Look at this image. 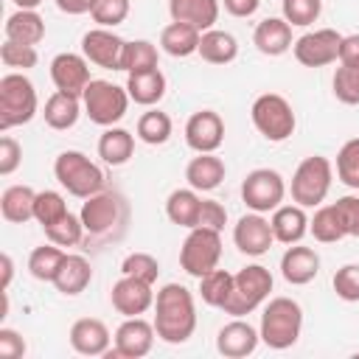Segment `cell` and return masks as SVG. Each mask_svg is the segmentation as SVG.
<instances>
[{"label":"cell","instance_id":"obj_1","mask_svg":"<svg viewBox=\"0 0 359 359\" xmlns=\"http://www.w3.org/2000/svg\"><path fill=\"white\" fill-rule=\"evenodd\" d=\"M154 331L168 345H182L196 331L194 294L182 283H165L154 294Z\"/></svg>","mask_w":359,"mask_h":359},{"label":"cell","instance_id":"obj_2","mask_svg":"<svg viewBox=\"0 0 359 359\" xmlns=\"http://www.w3.org/2000/svg\"><path fill=\"white\" fill-rule=\"evenodd\" d=\"M81 224H84V241H118L126 233L129 224V202L123 199V194L118 191H98L93 196L84 199L81 210Z\"/></svg>","mask_w":359,"mask_h":359},{"label":"cell","instance_id":"obj_3","mask_svg":"<svg viewBox=\"0 0 359 359\" xmlns=\"http://www.w3.org/2000/svg\"><path fill=\"white\" fill-rule=\"evenodd\" d=\"M303 331V309L292 297H272L261 311V342L272 351H286L300 339Z\"/></svg>","mask_w":359,"mask_h":359},{"label":"cell","instance_id":"obj_4","mask_svg":"<svg viewBox=\"0 0 359 359\" xmlns=\"http://www.w3.org/2000/svg\"><path fill=\"white\" fill-rule=\"evenodd\" d=\"M36 87L25 73L14 70L0 79V132L28 123L36 115Z\"/></svg>","mask_w":359,"mask_h":359},{"label":"cell","instance_id":"obj_5","mask_svg":"<svg viewBox=\"0 0 359 359\" xmlns=\"http://www.w3.org/2000/svg\"><path fill=\"white\" fill-rule=\"evenodd\" d=\"M53 177L70 196H79V199H87L104 191V182H107L104 171L84 151H76V149H67L53 160Z\"/></svg>","mask_w":359,"mask_h":359},{"label":"cell","instance_id":"obj_6","mask_svg":"<svg viewBox=\"0 0 359 359\" xmlns=\"http://www.w3.org/2000/svg\"><path fill=\"white\" fill-rule=\"evenodd\" d=\"M272 272L261 264H247L233 275V292L227 297V303L222 306L224 314L230 317H247L252 314L272 292Z\"/></svg>","mask_w":359,"mask_h":359},{"label":"cell","instance_id":"obj_7","mask_svg":"<svg viewBox=\"0 0 359 359\" xmlns=\"http://www.w3.org/2000/svg\"><path fill=\"white\" fill-rule=\"evenodd\" d=\"M250 118H252V126L261 132V137H266L269 143L289 140L294 135V126H297L294 109H292V104L280 93H264V95H258L252 101Z\"/></svg>","mask_w":359,"mask_h":359},{"label":"cell","instance_id":"obj_8","mask_svg":"<svg viewBox=\"0 0 359 359\" xmlns=\"http://www.w3.org/2000/svg\"><path fill=\"white\" fill-rule=\"evenodd\" d=\"M331 180H334V165L328 157L323 154L306 157L292 174V202H297L300 208H320L331 191Z\"/></svg>","mask_w":359,"mask_h":359},{"label":"cell","instance_id":"obj_9","mask_svg":"<svg viewBox=\"0 0 359 359\" xmlns=\"http://www.w3.org/2000/svg\"><path fill=\"white\" fill-rule=\"evenodd\" d=\"M129 93L126 87H118L107 79H93L84 93H81V104H84V115L95 123V126H115L129 107Z\"/></svg>","mask_w":359,"mask_h":359},{"label":"cell","instance_id":"obj_10","mask_svg":"<svg viewBox=\"0 0 359 359\" xmlns=\"http://www.w3.org/2000/svg\"><path fill=\"white\" fill-rule=\"evenodd\" d=\"M222 261V233L210 227H191L180 247V266L191 278H202Z\"/></svg>","mask_w":359,"mask_h":359},{"label":"cell","instance_id":"obj_11","mask_svg":"<svg viewBox=\"0 0 359 359\" xmlns=\"http://www.w3.org/2000/svg\"><path fill=\"white\" fill-rule=\"evenodd\" d=\"M286 196V182L275 168H252L241 182V202L255 213H272Z\"/></svg>","mask_w":359,"mask_h":359},{"label":"cell","instance_id":"obj_12","mask_svg":"<svg viewBox=\"0 0 359 359\" xmlns=\"http://www.w3.org/2000/svg\"><path fill=\"white\" fill-rule=\"evenodd\" d=\"M157 339L154 323L143 320V317H126L118 328H115V348L107 351V359H143L146 353H151Z\"/></svg>","mask_w":359,"mask_h":359},{"label":"cell","instance_id":"obj_13","mask_svg":"<svg viewBox=\"0 0 359 359\" xmlns=\"http://www.w3.org/2000/svg\"><path fill=\"white\" fill-rule=\"evenodd\" d=\"M339 42L342 34L334 28H317L294 39L292 53L303 67H325L339 59Z\"/></svg>","mask_w":359,"mask_h":359},{"label":"cell","instance_id":"obj_14","mask_svg":"<svg viewBox=\"0 0 359 359\" xmlns=\"http://www.w3.org/2000/svg\"><path fill=\"white\" fill-rule=\"evenodd\" d=\"M233 244L241 255H250V258L269 252V247L275 244V233H272L269 219H264V213H255V210L244 213L233 224Z\"/></svg>","mask_w":359,"mask_h":359},{"label":"cell","instance_id":"obj_15","mask_svg":"<svg viewBox=\"0 0 359 359\" xmlns=\"http://www.w3.org/2000/svg\"><path fill=\"white\" fill-rule=\"evenodd\" d=\"M123 45L126 39H121L112 28H90L81 36V53L87 56V62H93L95 67L104 70H121V56H123Z\"/></svg>","mask_w":359,"mask_h":359},{"label":"cell","instance_id":"obj_16","mask_svg":"<svg viewBox=\"0 0 359 359\" xmlns=\"http://www.w3.org/2000/svg\"><path fill=\"white\" fill-rule=\"evenodd\" d=\"M154 294L157 292L151 289V283L129 278V275H121V280L112 283L109 303L123 317H140V314H146L154 306Z\"/></svg>","mask_w":359,"mask_h":359},{"label":"cell","instance_id":"obj_17","mask_svg":"<svg viewBox=\"0 0 359 359\" xmlns=\"http://www.w3.org/2000/svg\"><path fill=\"white\" fill-rule=\"evenodd\" d=\"M185 143L196 154L216 151L224 143V121L213 109H199L185 121Z\"/></svg>","mask_w":359,"mask_h":359},{"label":"cell","instance_id":"obj_18","mask_svg":"<svg viewBox=\"0 0 359 359\" xmlns=\"http://www.w3.org/2000/svg\"><path fill=\"white\" fill-rule=\"evenodd\" d=\"M50 81H53L56 90L81 98L84 87L93 81L90 79V62H87V56L84 53H70V50L53 56V62H50Z\"/></svg>","mask_w":359,"mask_h":359},{"label":"cell","instance_id":"obj_19","mask_svg":"<svg viewBox=\"0 0 359 359\" xmlns=\"http://www.w3.org/2000/svg\"><path fill=\"white\" fill-rule=\"evenodd\" d=\"M261 342V334L255 325H250L247 320L241 317H233L227 325L219 328L216 334V351L224 356V359H244L250 353H255Z\"/></svg>","mask_w":359,"mask_h":359},{"label":"cell","instance_id":"obj_20","mask_svg":"<svg viewBox=\"0 0 359 359\" xmlns=\"http://www.w3.org/2000/svg\"><path fill=\"white\" fill-rule=\"evenodd\" d=\"M109 328L95 317H81L70 325V348L81 356H104L109 351Z\"/></svg>","mask_w":359,"mask_h":359},{"label":"cell","instance_id":"obj_21","mask_svg":"<svg viewBox=\"0 0 359 359\" xmlns=\"http://www.w3.org/2000/svg\"><path fill=\"white\" fill-rule=\"evenodd\" d=\"M320 272V255L311 247H300V244H289L286 252L280 255V275L286 283L292 286H306L317 278Z\"/></svg>","mask_w":359,"mask_h":359},{"label":"cell","instance_id":"obj_22","mask_svg":"<svg viewBox=\"0 0 359 359\" xmlns=\"http://www.w3.org/2000/svg\"><path fill=\"white\" fill-rule=\"evenodd\" d=\"M222 0H168V14L174 22L194 25L196 31L216 28Z\"/></svg>","mask_w":359,"mask_h":359},{"label":"cell","instance_id":"obj_23","mask_svg":"<svg viewBox=\"0 0 359 359\" xmlns=\"http://www.w3.org/2000/svg\"><path fill=\"white\" fill-rule=\"evenodd\" d=\"M252 45L264 53V56H283L294 39H292V25L283 17H266L255 25L252 31Z\"/></svg>","mask_w":359,"mask_h":359},{"label":"cell","instance_id":"obj_24","mask_svg":"<svg viewBox=\"0 0 359 359\" xmlns=\"http://www.w3.org/2000/svg\"><path fill=\"white\" fill-rule=\"evenodd\" d=\"M272 233H275V241L280 244H300V238L309 233V216H306V208H300L297 202L294 205H278L272 210Z\"/></svg>","mask_w":359,"mask_h":359},{"label":"cell","instance_id":"obj_25","mask_svg":"<svg viewBox=\"0 0 359 359\" xmlns=\"http://www.w3.org/2000/svg\"><path fill=\"white\" fill-rule=\"evenodd\" d=\"M227 168H224V160L216 157V151H205V154H196L191 157V163L185 165V180L194 191H213L222 185Z\"/></svg>","mask_w":359,"mask_h":359},{"label":"cell","instance_id":"obj_26","mask_svg":"<svg viewBox=\"0 0 359 359\" xmlns=\"http://www.w3.org/2000/svg\"><path fill=\"white\" fill-rule=\"evenodd\" d=\"M90 280H93L90 261L84 255H65V261H62V266H59V272L53 278V286H56L59 294L76 297L90 286Z\"/></svg>","mask_w":359,"mask_h":359},{"label":"cell","instance_id":"obj_27","mask_svg":"<svg viewBox=\"0 0 359 359\" xmlns=\"http://www.w3.org/2000/svg\"><path fill=\"white\" fill-rule=\"evenodd\" d=\"M81 109H84V104H81L79 95H70V93L56 90V93L45 101L42 118H45V123H48L50 129H56V132H67V129L76 126Z\"/></svg>","mask_w":359,"mask_h":359},{"label":"cell","instance_id":"obj_28","mask_svg":"<svg viewBox=\"0 0 359 359\" xmlns=\"http://www.w3.org/2000/svg\"><path fill=\"white\" fill-rule=\"evenodd\" d=\"M135 154V135L129 129H121V126H107L98 137V157L118 168V165H126Z\"/></svg>","mask_w":359,"mask_h":359},{"label":"cell","instance_id":"obj_29","mask_svg":"<svg viewBox=\"0 0 359 359\" xmlns=\"http://www.w3.org/2000/svg\"><path fill=\"white\" fill-rule=\"evenodd\" d=\"M6 39L22 42V45H39L45 39V20L36 14V8H17L6 17Z\"/></svg>","mask_w":359,"mask_h":359},{"label":"cell","instance_id":"obj_30","mask_svg":"<svg viewBox=\"0 0 359 359\" xmlns=\"http://www.w3.org/2000/svg\"><path fill=\"white\" fill-rule=\"evenodd\" d=\"M199 210H202V196L191 185L171 191L165 199V216L171 219V224H180L185 230L199 224Z\"/></svg>","mask_w":359,"mask_h":359},{"label":"cell","instance_id":"obj_31","mask_svg":"<svg viewBox=\"0 0 359 359\" xmlns=\"http://www.w3.org/2000/svg\"><path fill=\"white\" fill-rule=\"evenodd\" d=\"M199 39H202V31H196L194 25H185V22H174V20L160 31V48H163V53H168L174 59H185V56L196 53Z\"/></svg>","mask_w":359,"mask_h":359},{"label":"cell","instance_id":"obj_32","mask_svg":"<svg viewBox=\"0 0 359 359\" xmlns=\"http://www.w3.org/2000/svg\"><path fill=\"white\" fill-rule=\"evenodd\" d=\"M126 93H129V98H132L135 104H140V107H154V104H160L163 95H165V76H163V70L154 67V70L132 73V76L126 79Z\"/></svg>","mask_w":359,"mask_h":359},{"label":"cell","instance_id":"obj_33","mask_svg":"<svg viewBox=\"0 0 359 359\" xmlns=\"http://www.w3.org/2000/svg\"><path fill=\"white\" fill-rule=\"evenodd\" d=\"M36 191L31 185H8L0 196V213L11 224H25L34 219Z\"/></svg>","mask_w":359,"mask_h":359},{"label":"cell","instance_id":"obj_34","mask_svg":"<svg viewBox=\"0 0 359 359\" xmlns=\"http://www.w3.org/2000/svg\"><path fill=\"white\" fill-rule=\"evenodd\" d=\"M196 53L208 65H230L238 56V42H236V36L230 31L210 28V31H202V39H199V50Z\"/></svg>","mask_w":359,"mask_h":359},{"label":"cell","instance_id":"obj_35","mask_svg":"<svg viewBox=\"0 0 359 359\" xmlns=\"http://www.w3.org/2000/svg\"><path fill=\"white\" fill-rule=\"evenodd\" d=\"M160 67V53L157 45L149 39H132L123 45V56H121V70L126 76L132 73H143V70H154Z\"/></svg>","mask_w":359,"mask_h":359},{"label":"cell","instance_id":"obj_36","mask_svg":"<svg viewBox=\"0 0 359 359\" xmlns=\"http://www.w3.org/2000/svg\"><path fill=\"white\" fill-rule=\"evenodd\" d=\"M65 255H67V252H62V247L53 244V241L34 247L31 255H28V272H31V278H36V280H42V283H53V278H56V272H59Z\"/></svg>","mask_w":359,"mask_h":359},{"label":"cell","instance_id":"obj_37","mask_svg":"<svg viewBox=\"0 0 359 359\" xmlns=\"http://www.w3.org/2000/svg\"><path fill=\"white\" fill-rule=\"evenodd\" d=\"M171 129H174V123H171L168 112H160V109H146L137 118V126H135L137 137L146 146H163L171 137Z\"/></svg>","mask_w":359,"mask_h":359},{"label":"cell","instance_id":"obj_38","mask_svg":"<svg viewBox=\"0 0 359 359\" xmlns=\"http://www.w3.org/2000/svg\"><path fill=\"white\" fill-rule=\"evenodd\" d=\"M233 292V275L227 269H210L208 275L199 278V297L205 306H213V309H222L227 303Z\"/></svg>","mask_w":359,"mask_h":359},{"label":"cell","instance_id":"obj_39","mask_svg":"<svg viewBox=\"0 0 359 359\" xmlns=\"http://www.w3.org/2000/svg\"><path fill=\"white\" fill-rule=\"evenodd\" d=\"M309 233L320 244H337L339 238H345V230H342V222L337 216V208L334 205H320L314 210V216L309 219Z\"/></svg>","mask_w":359,"mask_h":359},{"label":"cell","instance_id":"obj_40","mask_svg":"<svg viewBox=\"0 0 359 359\" xmlns=\"http://www.w3.org/2000/svg\"><path fill=\"white\" fill-rule=\"evenodd\" d=\"M42 230H45L48 241H53V244H59V247H76V244H81L84 236H87V233H84V224H81V216H73V213H65L59 222L42 227Z\"/></svg>","mask_w":359,"mask_h":359},{"label":"cell","instance_id":"obj_41","mask_svg":"<svg viewBox=\"0 0 359 359\" xmlns=\"http://www.w3.org/2000/svg\"><path fill=\"white\" fill-rule=\"evenodd\" d=\"M331 87L339 104L356 107L359 104V65H339L331 79Z\"/></svg>","mask_w":359,"mask_h":359},{"label":"cell","instance_id":"obj_42","mask_svg":"<svg viewBox=\"0 0 359 359\" xmlns=\"http://www.w3.org/2000/svg\"><path fill=\"white\" fill-rule=\"evenodd\" d=\"M337 180L353 191H359V137L345 140L337 151Z\"/></svg>","mask_w":359,"mask_h":359},{"label":"cell","instance_id":"obj_43","mask_svg":"<svg viewBox=\"0 0 359 359\" xmlns=\"http://www.w3.org/2000/svg\"><path fill=\"white\" fill-rule=\"evenodd\" d=\"M65 213H70V210H67V202H65V196H62L59 191H36L34 219H36L42 227L59 222Z\"/></svg>","mask_w":359,"mask_h":359},{"label":"cell","instance_id":"obj_44","mask_svg":"<svg viewBox=\"0 0 359 359\" xmlns=\"http://www.w3.org/2000/svg\"><path fill=\"white\" fill-rule=\"evenodd\" d=\"M0 62L6 65V67H11V70H31V67H36V62H39V53H36V45H22V42H11V39H6L3 45H0Z\"/></svg>","mask_w":359,"mask_h":359},{"label":"cell","instance_id":"obj_45","mask_svg":"<svg viewBox=\"0 0 359 359\" xmlns=\"http://www.w3.org/2000/svg\"><path fill=\"white\" fill-rule=\"evenodd\" d=\"M129 8H132L129 0H93L90 17L101 28H115L129 17Z\"/></svg>","mask_w":359,"mask_h":359},{"label":"cell","instance_id":"obj_46","mask_svg":"<svg viewBox=\"0 0 359 359\" xmlns=\"http://www.w3.org/2000/svg\"><path fill=\"white\" fill-rule=\"evenodd\" d=\"M121 272L129 275V278H137V280H146V283L154 286L157 278H160V264H157V258L149 255V252H129V255L123 258V264H121Z\"/></svg>","mask_w":359,"mask_h":359},{"label":"cell","instance_id":"obj_47","mask_svg":"<svg viewBox=\"0 0 359 359\" xmlns=\"http://www.w3.org/2000/svg\"><path fill=\"white\" fill-rule=\"evenodd\" d=\"M280 11H283V20L289 25L306 28V25L317 22V17L323 11V0H283Z\"/></svg>","mask_w":359,"mask_h":359},{"label":"cell","instance_id":"obj_48","mask_svg":"<svg viewBox=\"0 0 359 359\" xmlns=\"http://www.w3.org/2000/svg\"><path fill=\"white\" fill-rule=\"evenodd\" d=\"M331 286H334V292H337L339 300L359 303V264H342L334 272Z\"/></svg>","mask_w":359,"mask_h":359},{"label":"cell","instance_id":"obj_49","mask_svg":"<svg viewBox=\"0 0 359 359\" xmlns=\"http://www.w3.org/2000/svg\"><path fill=\"white\" fill-rule=\"evenodd\" d=\"M334 208H337V216L342 222L345 236L359 238V196H351V194L348 196H339L334 202Z\"/></svg>","mask_w":359,"mask_h":359},{"label":"cell","instance_id":"obj_50","mask_svg":"<svg viewBox=\"0 0 359 359\" xmlns=\"http://www.w3.org/2000/svg\"><path fill=\"white\" fill-rule=\"evenodd\" d=\"M20 163H22V146L11 135H3L0 137V174L3 177L14 174L20 168Z\"/></svg>","mask_w":359,"mask_h":359},{"label":"cell","instance_id":"obj_51","mask_svg":"<svg viewBox=\"0 0 359 359\" xmlns=\"http://www.w3.org/2000/svg\"><path fill=\"white\" fill-rule=\"evenodd\" d=\"M227 224V210L222 202L216 199H202V210H199V224L196 227H210V230H224Z\"/></svg>","mask_w":359,"mask_h":359},{"label":"cell","instance_id":"obj_52","mask_svg":"<svg viewBox=\"0 0 359 359\" xmlns=\"http://www.w3.org/2000/svg\"><path fill=\"white\" fill-rule=\"evenodd\" d=\"M25 356V339L14 328H0V359H22Z\"/></svg>","mask_w":359,"mask_h":359},{"label":"cell","instance_id":"obj_53","mask_svg":"<svg viewBox=\"0 0 359 359\" xmlns=\"http://www.w3.org/2000/svg\"><path fill=\"white\" fill-rule=\"evenodd\" d=\"M339 65H359V34H348L339 42Z\"/></svg>","mask_w":359,"mask_h":359},{"label":"cell","instance_id":"obj_54","mask_svg":"<svg viewBox=\"0 0 359 359\" xmlns=\"http://www.w3.org/2000/svg\"><path fill=\"white\" fill-rule=\"evenodd\" d=\"M222 6H224V11L227 14H233V17H252L255 11H258V6H261V0H222Z\"/></svg>","mask_w":359,"mask_h":359},{"label":"cell","instance_id":"obj_55","mask_svg":"<svg viewBox=\"0 0 359 359\" xmlns=\"http://www.w3.org/2000/svg\"><path fill=\"white\" fill-rule=\"evenodd\" d=\"M56 8L65 11V14H90L93 8V0H56Z\"/></svg>","mask_w":359,"mask_h":359},{"label":"cell","instance_id":"obj_56","mask_svg":"<svg viewBox=\"0 0 359 359\" xmlns=\"http://www.w3.org/2000/svg\"><path fill=\"white\" fill-rule=\"evenodd\" d=\"M0 266H3L0 292H8V286H11V278H14V261H11V255H8V252H3V255H0Z\"/></svg>","mask_w":359,"mask_h":359},{"label":"cell","instance_id":"obj_57","mask_svg":"<svg viewBox=\"0 0 359 359\" xmlns=\"http://www.w3.org/2000/svg\"><path fill=\"white\" fill-rule=\"evenodd\" d=\"M17 3V8H36L39 3H45V0H14Z\"/></svg>","mask_w":359,"mask_h":359}]
</instances>
